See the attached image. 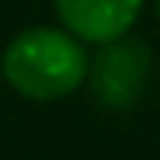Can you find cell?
Masks as SVG:
<instances>
[{
    "label": "cell",
    "mask_w": 160,
    "mask_h": 160,
    "mask_svg": "<svg viewBox=\"0 0 160 160\" xmlns=\"http://www.w3.org/2000/svg\"><path fill=\"white\" fill-rule=\"evenodd\" d=\"M0 75L18 96L32 103H53L86 86L89 46L61 25H36L4 46Z\"/></svg>",
    "instance_id": "6da1fadb"
},
{
    "label": "cell",
    "mask_w": 160,
    "mask_h": 160,
    "mask_svg": "<svg viewBox=\"0 0 160 160\" xmlns=\"http://www.w3.org/2000/svg\"><path fill=\"white\" fill-rule=\"evenodd\" d=\"M146 0H53L61 29H68L86 46L121 39L135 29Z\"/></svg>",
    "instance_id": "3957f363"
},
{
    "label": "cell",
    "mask_w": 160,
    "mask_h": 160,
    "mask_svg": "<svg viewBox=\"0 0 160 160\" xmlns=\"http://www.w3.org/2000/svg\"><path fill=\"white\" fill-rule=\"evenodd\" d=\"M153 7H157V18H160V0H153Z\"/></svg>",
    "instance_id": "277c9868"
},
{
    "label": "cell",
    "mask_w": 160,
    "mask_h": 160,
    "mask_svg": "<svg viewBox=\"0 0 160 160\" xmlns=\"http://www.w3.org/2000/svg\"><path fill=\"white\" fill-rule=\"evenodd\" d=\"M149 71H153L149 46L128 32L121 39L100 43L96 53H89L86 86L107 110H125L142 100V92L149 86Z\"/></svg>",
    "instance_id": "7a4b0ae2"
}]
</instances>
